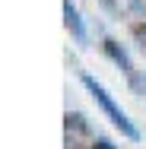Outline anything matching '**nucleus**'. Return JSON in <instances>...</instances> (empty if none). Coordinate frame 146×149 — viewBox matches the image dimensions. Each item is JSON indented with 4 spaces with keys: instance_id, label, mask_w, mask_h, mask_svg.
Wrapping results in <instances>:
<instances>
[{
    "instance_id": "1",
    "label": "nucleus",
    "mask_w": 146,
    "mask_h": 149,
    "mask_svg": "<svg viewBox=\"0 0 146 149\" xmlns=\"http://www.w3.org/2000/svg\"><path fill=\"white\" fill-rule=\"evenodd\" d=\"M80 83L86 86V92L92 95V98H95V105H98V108L108 114V120L115 124V127L121 130V133H124V136H127V140H140V130L133 127V120L124 114V108H121L115 98L108 95V89H105V86H102L95 76H89V73H80Z\"/></svg>"
},
{
    "instance_id": "2",
    "label": "nucleus",
    "mask_w": 146,
    "mask_h": 149,
    "mask_svg": "<svg viewBox=\"0 0 146 149\" xmlns=\"http://www.w3.org/2000/svg\"><path fill=\"white\" fill-rule=\"evenodd\" d=\"M105 54L115 60L117 67L124 70V76L130 79V86L133 89H143V83H140V76H137V70H133V63H130V57H127V51L117 45V41H111V38H105Z\"/></svg>"
},
{
    "instance_id": "3",
    "label": "nucleus",
    "mask_w": 146,
    "mask_h": 149,
    "mask_svg": "<svg viewBox=\"0 0 146 149\" xmlns=\"http://www.w3.org/2000/svg\"><path fill=\"white\" fill-rule=\"evenodd\" d=\"M64 26L70 29V35L83 45L86 41V26H83V16H80V10L73 6V0H64Z\"/></svg>"
},
{
    "instance_id": "4",
    "label": "nucleus",
    "mask_w": 146,
    "mask_h": 149,
    "mask_svg": "<svg viewBox=\"0 0 146 149\" xmlns=\"http://www.w3.org/2000/svg\"><path fill=\"white\" fill-rule=\"evenodd\" d=\"M95 149H111V143H105V140H98V143H95Z\"/></svg>"
},
{
    "instance_id": "5",
    "label": "nucleus",
    "mask_w": 146,
    "mask_h": 149,
    "mask_svg": "<svg viewBox=\"0 0 146 149\" xmlns=\"http://www.w3.org/2000/svg\"><path fill=\"white\" fill-rule=\"evenodd\" d=\"M102 6L105 10H115V0H102Z\"/></svg>"
}]
</instances>
